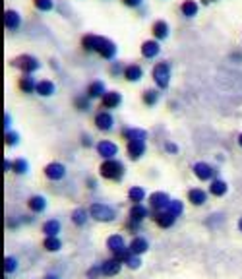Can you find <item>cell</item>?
Wrapping results in <instances>:
<instances>
[{
  "label": "cell",
  "instance_id": "obj_1",
  "mask_svg": "<svg viewBox=\"0 0 242 279\" xmlns=\"http://www.w3.org/2000/svg\"><path fill=\"white\" fill-rule=\"evenodd\" d=\"M99 174L105 180H113V182H121L124 178V163L119 159H105L99 167Z\"/></svg>",
  "mask_w": 242,
  "mask_h": 279
},
{
  "label": "cell",
  "instance_id": "obj_2",
  "mask_svg": "<svg viewBox=\"0 0 242 279\" xmlns=\"http://www.w3.org/2000/svg\"><path fill=\"white\" fill-rule=\"evenodd\" d=\"M89 215H91V219H95L99 223H111L117 219V209L103 202H93L89 206Z\"/></svg>",
  "mask_w": 242,
  "mask_h": 279
},
{
  "label": "cell",
  "instance_id": "obj_3",
  "mask_svg": "<svg viewBox=\"0 0 242 279\" xmlns=\"http://www.w3.org/2000/svg\"><path fill=\"white\" fill-rule=\"evenodd\" d=\"M151 78L159 89H167L171 84V64L169 62H157L151 72Z\"/></svg>",
  "mask_w": 242,
  "mask_h": 279
},
{
  "label": "cell",
  "instance_id": "obj_4",
  "mask_svg": "<svg viewBox=\"0 0 242 279\" xmlns=\"http://www.w3.org/2000/svg\"><path fill=\"white\" fill-rule=\"evenodd\" d=\"M192 171H194V174H196V178L202 180V182H211L213 178H217V169L211 167V165L206 163V161H198V163H194Z\"/></svg>",
  "mask_w": 242,
  "mask_h": 279
},
{
  "label": "cell",
  "instance_id": "obj_5",
  "mask_svg": "<svg viewBox=\"0 0 242 279\" xmlns=\"http://www.w3.org/2000/svg\"><path fill=\"white\" fill-rule=\"evenodd\" d=\"M12 64L21 70L23 74H33L35 70H39V66H41L39 60L35 56H31V54H19V56H16L12 60Z\"/></svg>",
  "mask_w": 242,
  "mask_h": 279
},
{
  "label": "cell",
  "instance_id": "obj_6",
  "mask_svg": "<svg viewBox=\"0 0 242 279\" xmlns=\"http://www.w3.org/2000/svg\"><path fill=\"white\" fill-rule=\"evenodd\" d=\"M95 52H97L99 56L107 58V60H113V58H115V54H117V45H115L111 39H107V37H97Z\"/></svg>",
  "mask_w": 242,
  "mask_h": 279
},
{
  "label": "cell",
  "instance_id": "obj_7",
  "mask_svg": "<svg viewBox=\"0 0 242 279\" xmlns=\"http://www.w3.org/2000/svg\"><path fill=\"white\" fill-rule=\"evenodd\" d=\"M171 204V198L167 192H153L149 196V208L153 211H165Z\"/></svg>",
  "mask_w": 242,
  "mask_h": 279
},
{
  "label": "cell",
  "instance_id": "obj_8",
  "mask_svg": "<svg viewBox=\"0 0 242 279\" xmlns=\"http://www.w3.org/2000/svg\"><path fill=\"white\" fill-rule=\"evenodd\" d=\"M97 153L103 159H117L119 145L115 141H111V140H101V141H97Z\"/></svg>",
  "mask_w": 242,
  "mask_h": 279
},
{
  "label": "cell",
  "instance_id": "obj_9",
  "mask_svg": "<svg viewBox=\"0 0 242 279\" xmlns=\"http://www.w3.org/2000/svg\"><path fill=\"white\" fill-rule=\"evenodd\" d=\"M45 176L49 178V180H62L64 176H66V167L62 165V163H58V161H51L47 167H45Z\"/></svg>",
  "mask_w": 242,
  "mask_h": 279
},
{
  "label": "cell",
  "instance_id": "obj_10",
  "mask_svg": "<svg viewBox=\"0 0 242 279\" xmlns=\"http://www.w3.org/2000/svg\"><path fill=\"white\" fill-rule=\"evenodd\" d=\"M126 151H128V157H130L132 161H138L141 155H145V140L128 141V143H126Z\"/></svg>",
  "mask_w": 242,
  "mask_h": 279
},
{
  "label": "cell",
  "instance_id": "obj_11",
  "mask_svg": "<svg viewBox=\"0 0 242 279\" xmlns=\"http://www.w3.org/2000/svg\"><path fill=\"white\" fill-rule=\"evenodd\" d=\"M95 126H97V130H101V132H109V130H113V126H115V119H113V115H111V113H107V111H99V113L95 115Z\"/></svg>",
  "mask_w": 242,
  "mask_h": 279
},
{
  "label": "cell",
  "instance_id": "obj_12",
  "mask_svg": "<svg viewBox=\"0 0 242 279\" xmlns=\"http://www.w3.org/2000/svg\"><path fill=\"white\" fill-rule=\"evenodd\" d=\"M151 219H153V221H155V223L161 227V229H169V227H173L174 221H176V217H174V215H171L167 209H165V211H153Z\"/></svg>",
  "mask_w": 242,
  "mask_h": 279
},
{
  "label": "cell",
  "instance_id": "obj_13",
  "mask_svg": "<svg viewBox=\"0 0 242 279\" xmlns=\"http://www.w3.org/2000/svg\"><path fill=\"white\" fill-rule=\"evenodd\" d=\"M122 270V262H119L117 258H109L101 264V272H103L105 278H113V276H119Z\"/></svg>",
  "mask_w": 242,
  "mask_h": 279
},
{
  "label": "cell",
  "instance_id": "obj_14",
  "mask_svg": "<svg viewBox=\"0 0 242 279\" xmlns=\"http://www.w3.org/2000/svg\"><path fill=\"white\" fill-rule=\"evenodd\" d=\"M186 198H188V202H190L192 206H204L208 202L209 192L202 190V188H190L188 194H186Z\"/></svg>",
  "mask_w": 242,
  "mask_h": 279
},
{
  "label": "cell",
  "instance_id": "obj_15",
  "mask_svg": "<svg viewBox=\"0 0 242 279\" xmlns=\"http://www.w3.org/2000/svg\"><path fill=\"white\" fill-rule=\"evenodd\" d=\"M122 103V95L119 91H107L101 97V107L103 109H117Z\"/></svg>",
  "mask_w": 242,
  "mask_h": 279
},
{
  "label": "cell",
  "instance_id": "obj_16",
  "mask_svg": "<svg viewBox=\"0 0 242 279\" xmlns=\"http://www.w3.org/2000/svg\"><path fill=\"white\" fill-rule=\"evenodd\" d=\"M145 217H149V209L145 208L143 204H132L130 213H128V219L138 221V223H143V219H145Z\"/></svg>",
  "mask_w": 242,
  "mask_h": 279
},
{
  "label": "cell",
  "instance_id": "obj_17",
  "mask_svg": "<svg viewBox=\"0 0 242 279\" xmlns=\"http://www.w3.org/2000/svg\"><path fill=\"white\" fill-rule=\"evenodd\" d=\"M122 76H124V80H128V82H139V80L143 78V70H141L139 64H128V66H124Z\"/></svg>",
  "mask_w": 242,
  "mask_h": 279
},
{
  "label": "cell",
  "instance_id": "obj_18",
  "mask_svg": "<svg viewBox=\"0 0 242 279\" xmlns=\"http://www.w3.org/2000/svg\"><path fill=\"white\" fill-rule=\"evenodd\" d=\"M128 248H130V252L134 254V256H141L143 252H147V248H149V243L143 239V237H134L130 244H128Z\"/></svg>",
  "mask_w": 242,
  "mask_h": 279
},
{
  "label": "cell",
  "instance_id": "obj_19",
  "mask_svg": "<svg viewBox=\"0 0 242 279\" xmlns=\"http://www.w3.org/2000/svg\"><path fill=\"white\" fill-rule=\"evenodd\" d=\"M227 190H229V186H227V182L223 178H213L211 182H209V196H215V198H221V196H225Z\"/></svg>",
  "mask_w": 242,
  "mask_h": 279
},
{
  "label": "cell",
  "instance_id": "obj_20",
  "mask_svg": "<svg viewBox=\"0 0 242 279\" xmlns=\"http://www.w3.org/2000/svg\"><path fill=\"white\" fill-rule=\"evenodd\" d=\"M151 33L155 37V41H163L169 37V23L165 19H157L155 23L151 25Z\"/></svg>",
  "mask_w": 242,
  "mask_h": 279
},
{
  "label": "cell",
  "instance_id": "obj_21",
  "mask_svg": "<svg viewBox=\"0 0 242 279\" xmlns=\"http://www.w3.org/2000/svg\"><path fill=\"white\" fill-rule=\"evenodd\" d=\"M86 93L89 99H101L105 93H107V89H105V84L101 80H95V82H91V84L87 86Z\"/></svg>",
  "mask_w": 242,
  "mask_h": 279
},
{
  "label": "cell",
  "instance_id": "obj_22",
  "mask_svg": "<svg viewBox=\"0 0 242 279\" xmlns=\"http://www.w3.org/2000/svg\"><path fill=\"white\" fill-rule=\"evenodd\" d=\"M107 248H109L113 254H117V252H121V250L128 248V246H126V241H124L122 235H111V237L107 239Z\"/></svg>",
  "mask_w": 242,
  "mask_h": 279
},
{
  "label": "cell",
  "instance_id": "obj_23",
  "mask_svg": "<svg viewBox=\"0 0 242 279\" xmlns=\"http://www.w3.org/2000/svg\"><path fill=\"white\" fill-rule=\"evenodd\" d=\"M19 23H21V19H19V14H17L16 10H6L4 12V25H6V29L16 31L17 27H19Z\"/></svg>",
  "mask_w": 242,
  "mask_h": 279
},
{
  "label": "cell",
  "instance_id": "obj_24",
  "mask_svg": "<svg viewBox=\"0 0 242 279\" xmlns=\"http://www.w3.org/2000/svg\"><path fill=\"white\" fill-rule=\"evenodd\" d=\"M159 41L155 39H151V41H143L141 43V54H143V58H155L157 54H159Z\"/></svg>",
  "mask_w": 242,
  "mask_h": 279
},
{
  "label": "cell",
  "instance_id": "obj_25",
  "mask_svg": "<svg viewBox=\"0 0 242 279\" xmlns=\"http://www.w3.org/2000/svg\"><path fill=\"white\" fill-rule=\"evenodd\" d=\"M122 138L126 141H134V140H145L147 138V132L141 130V128H122Z\"/></svg>",
  "mask_w": 242,
  "mask_h": 279
},
{
  "label": "cell",
  "instance_id": "obj_26",
  "mask_svg": "<svg viewBox=\"0 0 242 279\" xmlns=\"http://www.w3.org/2000/svg\"><path fill=\"white\" fill-rule=\"evenodd\" d=\"M27 208L31 209L33 213H43V211L47 209V200H45V196H31V198L27 200Z\"/></svg>",
  "mask_w": 242,
  "mask_h": 279
},
{
  "label": "cell",
  "instance_id": "obj_27",
  "mask_svg": "<svg viewBox=\"0 0 242 279\" xmlns=\"http://www.w3.org/2000/svg\"><path fill=\"white\" fill-rule=\"evenodd\" d=\"M89 217H91V215H89V209L76 208L74 211H72V223H74L76 227H84Z\"/></svg>",
  "mask_w": 242,
  "mask_h": 279
},
{
  "label": "cell",
  "instance_id": "obj_28",
  "mask_svg": "<svg viewBox=\"0 0 242 279\" xmlns=\"http://www.w3.org/2000/svg\"><path fill=\"white\" fill-rule=\"evenodd\" d=\"M17 87L23 91V93H33L37 89V84H35V78H31V74H23L17 82Z\"/></svg>",
  "mask_w": 242,
  "mask_h": 279
},
{
  "label": "cell",
  "instance_id": "obj_29",
  "mask_svg": "<svg viewBox=\"0 0 242 279\" xmlns=\"http://www.w3.org/2000/svg\"><path fill=\"white\" fill-rule=\"evenodd\" d=\"M60 221L58 219H47L45 223H43V233H45V237H58V233H60Z\"/></svg>",
  "mask_w": 242,
  "mask_h": 279
},
{
  "label": "cell",
  "instance_id": "obj_30",
  "mask_svg": "<svg viewBox=\"0 0 242 279\" xmlns=\"http://www.w3.org/2000/svg\"><path fill=\"white\" fill-rule=\"evenodd\" d=\"M35 93H39L41 97H49V95L54 93V84H52L51 80H41V82H37Z\"/></svg>",
  "mask_w": 242,
  "mask_h": 279
},
{
  "label": "cell",
  "instance_id": "obj_31",
  "mask_svg": "<svg viewBox=\"0 0 242 279\" xmlns=\"http://www.w3.org/2000/svg\"><path fill=\"white\" fill-rule=\"evenodd\" d=\"M128 200H130L132 204H141V202L145 200V190H143L141 186H132V188L128 190Z\"/></svg>",
  "mask_w": 242,
  "mask_h": 279
},
{
  "label": "cell",
  "instance_id": "obj_32",
  "mask_svg": "<svg viewBox=\"0 0 242 279\" xmlns=\"http://www.w3.org/2000/svg\"><path fill=\"white\" fill-rule=\"evenodd\" d=\"M43 246H45L47 252H58V250L62 248V241H60L58 237H45Z\"/></svg>",
  "mask_w": 242,
  "mask_h": 279
},
{
  "label": "cell",
  "instance_id": "obj_33",
  "mask_svg": "<svg viewBox=\"0 0 242 279\" xmlns=\"http://www.w3.org/2000/svg\"><path fill=\"white\" fill-rule=\"evenodd\" d=\"M97 37H99V35H93V33H87V35H84V37H82V47H84V51L95 52Z\"/></svg>",
  "mask_w": 242,
  "mask_h": 279
},
{
  "label": "cell",
  "instance_id": "obj_34",
  "mask_svg": "<svg viewBox=\"0 0 242 279\" xmlns=\"http://www.w3.org/2000/svg\"><path fill=\"white\" fill-rule=\"evenodd\" d=\"M180 12L186 17H194L198 14V4H196L194 0H184L182 6H180Z\"/></svg>",
  "mask_w": 242,
  "mask_h": 279
},
{
  "label": "cell",
  "instance_id": "obj_35",
  "mask_svg": "<svg viewBox=\"0 0 242 279\" xmlns=\"http://www.w3.org/2000/svg\"><path fill=\"white\" fill-rule=\"evenodd\" d=\"M141 101H143V105H147V107H153V105L159 101V91H157V89H147V91H143Z\"/></svg>",
  "mask_w": 242,
  "mask_h": 279
},
{
  "label": "cell",
  "instance_id": "obj_36",
  "mask_svg": "<svg viewBox=\"0 0 242 279\" xmlns=\"http://www.w3.org/2000/svg\"><path fill=\"white\" fill-rule=\"evenodd\" d=\"M167 211H169L171 215H174V217H180V215L184 213V204H182L180 200H171V204H169Z\"/></svg>",
  "mask_w": 242,
  "mask_h": 279
},
{
  "label": "cell",
  "instance_id": "obj_37",
  "mask_svg": "<svg viewBox=\"0 0 242 279\" xmlns=\"http://www.w3.org/2000/svg\"><path fill=\"white\" fill-rule=\"evenodd\" d=\"M16 174H25L27 171H29V165H27V161L25 159H14V169H12Z\"/></svg>",
  "mask_w": 242,
  "mask_h": 279
},
{
  "label": "cell",
  "instance_id": "obj_38",
  "mask_svg": "<svg viewBox=\"0 0 242 279\" xmlns=\"http://www.w3.org/2000/svg\"><path fill=\"white\" fill-rule=\"evenodd\" d=\"M17 270V260L14 256H6L4 258V274H14Z\"/></svg>",
  "mask_w": 242,
  "mask_h": 279
},
{
  "label": "cell",
  "instance_id": "obj_39",
  "mask_svg": "<svg viewBox=\"0 0 242 279\" xmlns=\"http://www.w3.org/2000/svg\"><path fill=\"white\" fill-rule=\"evenodd\" d=\"M89 97L87 95H78L76 99H74V105H76V109L78 111H89Z\"/></svg>",
  "mask_w": 242,
  "mask_h": 279
},
{
  "label": "cell",
  "instance_id": "obj_40",
  "mask_svg": "<svg viewBox=\"0 0 242 279\" xmlns=\"http://www.w3.org/2000/svg\"><path fill=\"white\" fill-rule=\"evenodd\" d=\"M33 6L41 12H49L54 8V2L52 0H33Z\"/></svg>",
  "mask_w": 242,
  "mask_h": 279
},
{
  "label": "cell",
  "instance_id": "obj_41",
  "mask_svg": "<svg viewBox=\"0 0 242 279\" xmlns=\"http://www.w3.org/2000/svg\"><path fill=\"white\" fill-rule=\"evenodd\" d=\"M17 141H19V134L17 132H14V130H8V132H4V143L6 145H16Z\"/></svg>",
  "mask_w": 242,
  "mask_h": 279
},
{
  "label": "cell",
  "instance_id": "obj_42",
  "mask_svg": "<svg viewBox=\"0 0 242 279\" xmlns=\"http://www.w3.org/2000/svg\"><path fill=\"white\" fill-rule=\"evenodd\" d=\"M134 254L130 252V248H124V250H121V252H117V254H113V258H117L119 262H122V264H126V262L130 260Z\"/></svg>",
  "mask_w": 242,
  "mask_h": 279
},
{
  "label": "cell",
  "instance_id": "obj_43",
  "mask_svg": "<svg viewBox=\"0 0 242 279\" xmlns=\"http://www.w3.org/2000/svg\"><path fill=\"white\" fill-rule=\"evenodd\" d=\"M99 276H103L101 266H91V268L87 270V279H97Z\"/></svg>",
  "mask_w": 242,
  "mask_h": 279
},
{
  "label": "cell",
  "instance_id": "obj_44",
  "mask_svg": "<svg viewBox=\"0 0 242 279\" xmlns=\"http://www.w3.org/2000/svg\"><path fill=\"white\" fill-rule=\"evenodd\" d=\"M126 229H128V233H132V235H136V233H139V227H141V223H138V221H132V219H128L126 221Z\"/></svg>",
  "mask_w": 242,
  "mask_h": 279
},
{
  "label": "cell",
  "instance_id": "obj_45",
  "mask_svg": "<svg viewBox=\"0 0 242 279\" xmlns=\"http://www.w3.org/2000/svg\"><path fill=\"white\" fill-rule=\"evenodd\" d=\"M124 266H128L130 270H139V266H141V260H139V256H132V258L126 262Z\"/></svg>",
  "mask_w": 242,
  "mask_h": 279
},
{
  "label": "cell",
  "instance_id": "obj_46",
  "mask_svg": "<svg viewBox=\"0 0 242 279\" xmlns=\"http://www.w3.org/2000/svg\"><path fill=\"white\" fill-rule=\"evenodd\" d=\"M122 72H124V68H122L121 62H115V64L111 66V74H113V76H119V74H122Z\"/></svg>",
  "mask_w": 242,
  "mask_h": 279
},
{
  "label": "cell",
  "instance_id": "obj_47",
  "mask_svg": "<svg viewBox=\"0 0 242 279\" xmlns=\"http://www.w3.org/2000/svg\"><path fill=\"white\" fill-rule=\"evenodd\" d=\"M122 4L128 6V8H138L139 4H141V0H122Z\"/></svg>",
  "mask_w": 242,
  "mask_h": 279
},
{
  "label": "cell",
  "instance_id": "obj_48",
  "mask_svg": "<svg viewBox=\"0 0 242 279\" xmlns=\"http://www.w3.org/2000/svg\"><path fill=\"white\" fill-rule=\"evenodd\" d=\"M165 149H167L169 153H176V151H178V145H176V143H171V141H167V143H165Z\"/></svg>",
  "mask_w": 242,
  "mask_h": 279
},
{
  "label": "cell",
  "instance_id": "obj_49",
  "mask_svg": "<svg viewBox=\"0 0 242 279\" xmlns=\"http://www.w3.org/2000/svg\"><path fill=\"white\" fill-rule=\"evenodd\" d=\"M2 169H4V171H12V169H14V161H10V159H4V163H2Z\"/></svg>",
  "mask_w": 242,
  "mask_h": 279
},
{
  "label": "cell",
  "instance_id": "obj_50",
  "mask_svg": "<svg viewBox=\"0 0 242 279\" xmlns=\"http://www.w3.org/2000/svg\"><path fill=\"white\" fill-rule=\"evenodd\" d=\"M87 188H91V190L97 188V180L95 178H87Z\"/></svg>",
  "mask_w": 242,
  "mask_h": 279
},
{
  "label": "cell",
  "instance_id": "obj_51",
  "mask_svg": "<svg viewBox=\"0 0 242 279\" xmlns=\"http://www.w3.org/2000/svg\"><path fill=\"white\" fill-rule=\"evenodd\" d=\"M4 128H6V132L10 130V115H8V113L4 115Z\"/></svg>",
  "mask_w": 242,
  "mask_h": 279
},
{
  "label": "cell",
  "instance_id": "obj_52",
  "mask_svg": "<svg viewBox=\"0 0 242 279\" xmlns=\"http://www.w3.org/2000/svg\"><path fill=\"white\" fill-rule=\"evenodd\" d=\"M82 143H84L86 147H87V145H91V138H89V136L86 134V136H84V141H82Z\"/></svg>",
  "mask_w": 242,
  "mask_h": 279
},
{
  "label": "cell",
  "instance_id": "obj_53",
  "mask_svg": "<svg viewBox=\"0 0 242 279\" xmlns=\"http://www.w3.org/2000/svg\"><path fill=\"white\" fill-rule=\"evenodd\" d=\"M239 231H241V233H242V217H241V219H239Z\"/></svg>",
  "mask_w": 242,
  "mask_h": 279
},
{
  "label": "cell",
  "instance_id": "obj_54",
  "mask_svg": "<svg viewBox=\"0 0 242 279\" xmlns=\"http://www.w3.org/2000/svg\"><path fill=\"white\" fill-rule=\"evenodd\" d=\"M45 279H58V278H56V276H47Z\"/></svg>",
  "mask_w": 242,
  "mask_h": 279
},
{
  "label": "cell",
  "instance_id": "obj_55",
  "mask_svg": "<svg viewBox=\"0 0 242 279\" xmlns=\"http://www.w3.org/2000/svg\"><path fill=\"white\" fill-rule=\"evenodd\" d=\"M239 145H241V147H242V134H241V136H239Z\"/></svg>",
  "mask_w": 242,
  "mask_h": 279
},
{
  "label": "cell",
  "instance_id": "obj_56",
  "mask_svg": "<svg viewBox=\"0 0 242 279\" xmlns=\"http://www.w3.org/2000/svg\"><path fill=\"white\" fill-rule=\"evenodd\" d=\"M208 2H211V0H204V4H208Z\"/></svg>",
  "mask_w": 242,
  "mask_h": 279
}]
</instances>
